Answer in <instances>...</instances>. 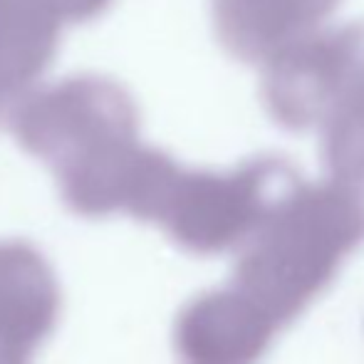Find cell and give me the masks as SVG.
I'll use <instances>...</instances> for the list:
<instances>
[{
	"label": "cell",
	"instance_id": "6da1fadb",
	"mask_svg": "<svg viewBox=\"0 0 364 364\" xmlns=\"http://www.w3.org/2000/svg\"><path fill=\"white\" fill-rule=\"evenodd\" d=\"M134 105L102 75H77L30 90L10 109L20 146L58 171L114 141L134 139Z\"/></svg>",
	"mask_w": 364,
	"mask_h": 364
},
{
	"label": "cell",
	"instance_id": "7a4b0ae2",
	"mask_svg": "<svg viewBox=\"0 0 364 364\" xmlns=\"http://www.w3.org/2000/svg\"><path fill=\"white\" fill-rule=\"evenodd\" d=\"M58 285L30 245L0 243V364H28L58 317Z\"/></svg>",
	"mask_w": 364,
	"mask_h": 364
},
{
	"label": "cell",
	"instance_id": "3957f363",
	"mask_svg": "<svg viewBox=\"0 0 364 364\" xmlns=\"http://www.w3.org/2000/svg\"><path fill=\"white\" fill-rule=\"evenodd\" d=\"M63 25L53 0H0V117L53 65Z\"/></svg>",
	"mask_w": 364,
	"mask_h": 364
}]
</instances>
